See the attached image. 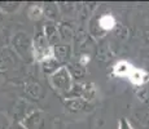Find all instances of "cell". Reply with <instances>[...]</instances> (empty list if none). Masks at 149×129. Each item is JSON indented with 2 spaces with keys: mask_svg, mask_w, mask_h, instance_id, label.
Returning <instances> with one entry per match:
<instances>
[{
  "mask_svg": "<svg viewBox=\"0 0 149 129\" xmlns=\"http://www.w3.org/2000/svg\"><path fill=\"white\" fill-rule=\"evenodd\" d=\"M99 25H100V27L104 28V30H111V28L114 27V25H116V19H114L110 14H104V16L99 19Z\"/></svg>",
  "mask_w": 149,
  "mask_h": 129,
  "instance_id": "cell-2",
  "label": "cell"
},
{
  "mask_svg": "<svg viewBox=\"0 0 149 129\" xmlns=\"http://www.w3.org/2000/svg\"><path fill=\"white\" fill-rule=\"evenodd\" d=\"M113 71H114V75L127 77V79L130 80L131 83H134L135 85L144 84L148 79V75L144 70L134 67V65L128 63L127 61H121V62H118V63H116Z\"/></svg>",
  "mask_w": 149,
  "mask_h": 129,
  "instance_id": "cell-1",
  "label": "cell"
}]
</instances>
